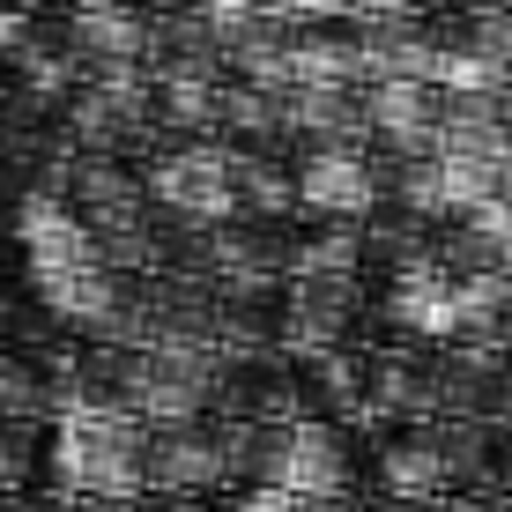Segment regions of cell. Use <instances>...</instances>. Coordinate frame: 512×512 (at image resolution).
<instances>
[{
  "label": "cell",
  "mask_w": 512,
  "mask_h": 512,
  "mask_svg": "<svg viewBox=\"0 0 512 512\" xmlns=\"http://www.w3.org/2000/svg\"><path fill=\"white\" fill-rule=\"evenodd\" d=\"M141 438H149V423H134V416H60V431H52V490L60 498H134Z\"/></svg>",
  "instance_id": "6da1fadb"
},
{
  "label": "cell",
  "mask_w": 512,
  "mask_h": 512,
  "mask_svg": "<svg viewBox=\"0 0 512 512\" xmlns=\"http://www.w3.org/2000/svg\"><path fill=\"white\" fill-rule=\"evenodd\" d=\"M223 349L179 342V349H127V416L134 423H193L216 401Z\"/></svg>",
  "instance_id": "7a4b0ae2"
},
{
  "label": "cell",
  "mask_w": 512,
  "mask_h": 512,
  "mask_svg": "<svg viewBox=\"0 0 512 512\" xmlns=\"http://www.w3.org/2000/svg\"><path fill=\"white\" fill-rule=\"evenodd\" d=\"M141 490H171V498L231 490V438H223V423L216 416L149 423V438H141Z\"/></svg>",
  "instance_id": "3957f363"
},
{
  "label": "cell",
  "mask_w": 512,
  "mask_h": 512,
  "mask_svg": "<svg viewBox=\"0 0 512 512\" xmlns=\"http://www.w3.org/2000/svg\"><path fill=\"white\" fill-rule=\"evenodd\" d=\"M208 416H223V423H290V416H305V409H297V372H290V357H268V349L223 357Z\"/></svg>",
  "instance_id": "277c9868"
},
{
  "label": "cell",
  "mask_w": 512,
  "mask_h": 512,
  "mask_svg": "<svg viewBox=\"0 0 512 512\" xmlns=\"http://www.w3.org/2000/svg\"><path fill=\"white\" fill-rule=\"evenodd\" d=\"M349 312H357V282H349V275H297L290 290H282V334H275V349H290V357H305V349H334V334L349 327Z\"/></svg>",
  "instance_id": "5b68a950"
},
{
  "label": "cell",
  "mask_w": 512,
  "mask_h": 512,
  "mask_svg": "<svg viewBox=\"0 0 512 512\" xmlns=\"http://www.w3.org/2000/svg\"><path fill=\"white\" fill-rule=\"evenodd\" d=\"M290 193L305 208H327V216H357V208L372 201V164L349 156L342 141H320V149H305V164L290 171Z\"/></svg>",
  "instance_id": "8992f818"
},
{
  "label": "cell",
  "mask_w": 512,
  "mask_h": 512,
  "mask_svg": "<svg viewBox=\"0 0 512 512\" xmlns=\"http://www.w3.org/2000/svg\"><path fill=\"white\" fill-rule=\"evenodd\" d=\"M149 193L171 201V208H186L193 223H208V216L231 208V164L208 156V149H179V156H164V164L149 171Z\"/></svg>",
  "instance_id": "52a82bcc"
},
{
  "label": "cell",
  "mask_w": 512,
  "mask_h": 512,
  "mask_svg": "<svg viewBox=\"0 0 512 512\" xmlns=\"http://www.w3.org/2000/svg\"><path fill=\"white\" fill-rule=\"evenodd\" d=\"M372 490H379V498H409V505H431V498H446V468H438V446H431V431H409V438H394V446H379Z\"/></svg>",
  "instance_id": "ba28073f"
},
{
  "label": "cell",
  "mask_w": 512,
  "mask_h": 512,
  "mask_svg": "<svg viewBox=\"0 0 512 512\" xmlns=\"http://www.w3.org/2000/svg\"><path fill=\"white\" fill-rule=\"evenodd\" d=\"M30 468H38V438H30V423H0V498H15Z\"/></svg>",
  "instance_id": "9c48e42d"
},
{
  "label": "cell",
  "mask_w": 512,
  "mask_h": 512,
  "mask_svg": "<svg viewBox=\"0 0 512 512\" xmlns=\"http://www.w3.org/2000/svg\"><path fill=\"white\" fill-rule=\"evenodd\" d=\"M208 512H290V490H268V483H238L231 498H208Z\"/></svg>",
  "instance_id": "30bf717a"
},
{
  "label": "cell",
  "mask_w": 512,
  "mask_h": 512,
  "mask_svg": "<svg viewBox=\"0 0 512 512\" xmlns=\"http://www.w3.org/2000/svg\"><path fill=\"white\" fill-rule=\"evenodd\" d=\"M423 512H512L505 490H446V498H431Z\"/></svg>",
  "instance_id": "8fae6325"
},
{
  "label": "cell",
  "mask_w": 512,
  "mask_h": 512,
  "mask_svg": "<svg viewBox=\"0 0 512 512\" xmlns=\"http://www.w3.org/2000/svg\"><path fill=\"white\" fill-rule=\"evenodd\" d=\"M141 512H208V498H171V490H141Z\"/></svg>",
  "instance_id": "7c38bea8"
},
{
  "label": "cell",
  "mask_w": 512,
  "mask_h": 512,
  "mask_svg": "<svg viewBox=\"0 0 512 512\" xmlns=\"http://www.w3.org/2000/svg\"><path fill=\"white\" fill-rule=\"evenodd\" d=\"M75 512H141V490L134 498H75Z\"/></svg>",
  "instance_id": "4fadbf2b"
},
{
  "label": "cell",
  "mask_w": 512,
  "mask_h": 512,
  "mask_svg": "<svg viewBox=\"0 0 512 512\" xmlns=\"http://www.w3.org/2000/svg\"><path fill=\"white\" fill-rule=\"evenodd\" d=\"M290 512H357V498H290Z\"/></svg>",
  "instance_id": "5bb4252c"
},
{
  "label": "cell",
  "mask_w": 512,
  "mask_h": 512,
  "mask_svg": "<svg viewBox=\"0 0 512 512\" xmlns=\"http://www.w3.org/2000/svg\"><path fill=\"white\" fill-rule=\"evenodd\" d=\"M357 512H423V505H409V498H379V490H372V498H357Z\"/></svg>",
  "instance_id": "9a60e30c"
}]
</instances>
